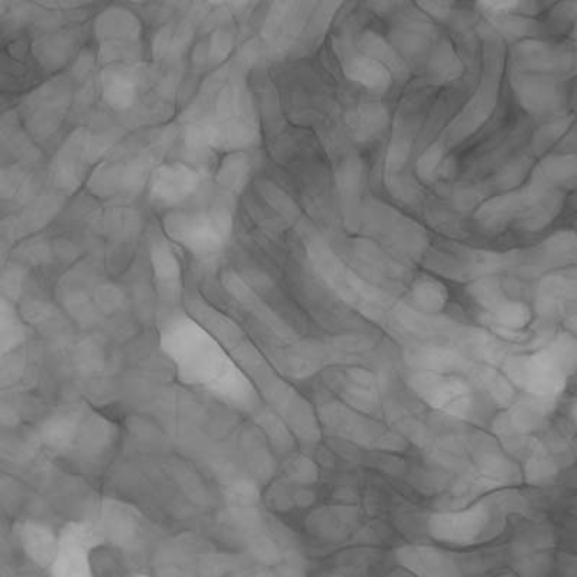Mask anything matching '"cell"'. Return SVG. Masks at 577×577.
I'll list each match as a JSON object with an SVG mask.
<instances>
[{"mask_svg": "<svg viewBox=\"0 0 577 577\" xmlns=\"http://www.w3.org/2000/svg\"><path fill=\"white\" fill-rule=\"evenodd\" d=\"M574 338L559 337L543 350L507 361L508 380L534 398L555 400L565 390L575 370Z\"/></svg>", "mask_w": 577, "mask_h": 577, "instance_id": "obj_1", "label": "cell"}, {"mask_svg": "<svg viewBox=\"0 0 577 577\" xmlns=\"http://www.w3.org/2000/svg\"><path fill=\"white\" fill-rule=\"evenodd\" d=\"M166 236L194 256L216 255L226 247L233 231L231 213L226 207H187L165 213Z\"/></svg>", "mask_w": 577, "mask_h": 577, "instance_id": "obj_2", "label": "cell"}, {"mask_svg": "<svg viewBox=\"0 0 577 577\" xmlns=\"http://www.w3.org/2000/svg\"><path fill=\"white\" fill-rule=\"evenodd\" d=\"M503 499H486L471 507L446 508L431 515L429 534L452 546H472L491 540L503 530Z\"/></svg>", "mask_w": 577, "mask_h": 577, "instance_id": "obj_3", "label": "cell"}, {"mask_svg": "<svg viewBox=\"0 0 577 577\" xmlns=\"http://www.w3.org/2000/svg\"><path fill=\"white\" fill-rule=\"evenodd\" d=\"M93 35L103 64H132L142 55L145 25L127 4L113 3L94 17Z\"/></svg>", "mask_w": 577, "mask_h": 577, "instance_id": "obj_4", "label": "cell"}, {"mask_svg": "<svg viewBox=\"0 0 577 577\" xmlns=\"http://www.w3.org/2000/svg\"><path fill=\"white\" fill-rule=\"evenodd\" d=\"M203 185V174L185 162H165L156 166L147 181L152 207L171 212L190 205Z\"/></svg>", "mask_w": 577, "mask_h": 577, "instance_id": "obj_5", "label": "cell"}, {"mask_svg": "<svg viewBox=\"0 0 577 577\" xmlns=\"http://www.w3.org/2000/svg\"><path fill=\"white\" fill-rule=\"evenodd\" d=\"M410 384L424 403L446 416L470 418L474 410V390L455 375L416 370L410 379Z\"/></svg>", "mask_w": 577, "mask_h": 577, "instance_id": "obj_6", "label": "cell"}, {"mask_svg": "<svg viewBox=\"0 0 577 577\" xmlns=\"http://www.w3.org/2000/svg\"><path fill=\"white\" fill-rule=\"evenodd\" d=\"M133 65L107 64L100 74V94L104 104L114 112H128L140 99L141 79Z\"/></svg>", "mask_w": 577, "mask_h": 577, "instance_id": "obj_7", "label": "cell"}, {"mask_svg": "<svg viewBox=\"0 0 577 577\" xmlns=\"http://www.w3.org/2000/svg\"><path fill=\"white\" fill-rule=\"evenodd\" d=\"M399 565L418 576H460L462 561L455 553L432 546H404L395 553Z\"/></svg>", "mask_w": 577, "mask_h": 577, "instance_id": "obj_8", "label": "cell"}, {"mask_svg": "<svg viewBox=\"0 0 577 577\" xmlns=\"http://www.w3.org/2000/svg\"><path fill=\"white\" fill-rule=\"evenodd\" d=\"M561 195L557 190L534 185L530 190L519 193L518 226L526 231H538L552 224L561 208Z\"/></svg>", "mask_w": 577, "mask_h": 577, "instance_id": "obj_9", "label": "cell"}, {"mask_svg": "<svg viewBox=\"0 0 577 577\" xmlns=\"http://www.w3.org/2000/svg\"><path fill=\"white\" fill-rule=\"evenodd\" d=\"M87 141V132L84 128H78L66 137L52 162L55 183L66 193H73L83 181Z\"/></svg>", "mask_w": 577, "mask_h": 577, "instance_id": "obj_10", "label": "cell"}, {"mask_svg": "<svg viewBox=\"0 0 577 577\" xmlns=\"http://www.w3.org/2000/svg\"><path fill=\"white\" fill-rule=\"evenodd\" d=\"M553 78L555 75L536 73L518 75L515 84L518 102L534 114L556 112L563 106V90Z\"/></svg>", "mask_w": 577, "mask_h": 577, "instance_id": "obj_11", "label": "cell"}, {"mask_svg": "<svg viewBox=\"0 0 577 577\" xmlns=\"http://www.w3.org/2000/svg\"><path fill=\"white\" fill-rule=\"evenodd\" d=\"M550 533L543 530L542 527L532 528L514 543V567L518 574L527 576L546 575L552 566Z\"/></svg>", "mask_w": 577, "mask_h": 577, "instance_id": "obj_12", "label": "cell"}, {"mask_svg": "<svg viewBox=\"0 0 577 577\" xmlns=\"http://www.w3.org/2000/svg\"><path fill=\"white\" fill-rule=\"evenodd\" d=\"M515 56L518 63L536 74H555L557 70L565 69L566 52L556 50L542 41H524L517 47Z\"/></svg>", "mask_w": 577, "mask_h": 577, "instance_id": "obj_13", "label": "cell"}, {"mask_svg": "<svg viewBox=\"0 0 577 577\" xmlns=\"http://www.w3.org/2000/svg\"><path fill=\"white\" fill-rule=\"evenodd\" d=\"M74 48L75 40L73 33L59 31L48 33L40 41H37L33 52H35V59L41 66L50 71H56L63 69L69 63Z\"/></svg>", "mask_w": 577, "mask_h": 577, "instance_id": "obj_14", "label": "cell"}, {"mask_svg": "<svg viewBox=\"0 0 577 577\" xmlns=\"http://www.w3.org/2000/svg\"><path fill=\"white\" fill-rule=\"evenodd\" d=\"M347 78L373 93H383L393 84V75L379 61L361 54L347 63Z\"/></svg>", "mask_w": 577, "mask_h": 577, "instance_id": "obj_15", "label": "cell"}, {"mask_svg": "<svg viewBox=\"0 0 577 577\" xmlns=\"http://www.w3.org/2000/svg\"><path fill=\"white\" fill-rule=\"evenodd\" d=\"M389 110L380 103L361 104L348 114V126L357 141H373L389 126Z\"/></svg>", "mask_w": 577, "mask_h": 577, "instance_id": "obj_16", "label": "cell"}, {"mask_svg": "<svg viewBox=\"0 0 577 577\" xmlns=\"http://www.w3.org/2000/svg\"><path fill=\"white\" fill-rule=\"evenodd\" d=\"M59 89L54 87V83H52L50 90H44V99H38L40 102H38V107L32 116V126L37 135H51L63 121L69 95L61 93Z\"/></svg>", "mask_w": 577, "mask_h": 577, "instance_id": "obj_17", "label": "cell"}, {"mask_svg": "<svg viewBox=\"0 0 577 577\" xmlns=\"http://www.w3.org/2000/svg\"><path fill=\"white\" fill-rule=\"evenodd\" d=\"M132 169L125 164H102L90 176L89 188L97 197H112L136 184Z\"/></svg>", "mask_w": 577, "mask_h": 577, "instance_id": "obj_18", "label": "cell"}, {"mask_svg": "<svg viewBox=\"0 0 577 577\" xmlns=\"http://www.w3.org/2000/svg\"><path fill=\"white\" fill-rule=\"evenodd\" d=\"M341 393L347 402L364 412H370L377 406V389L373 375L364 370L354 369L348 371L341 381Z\"/></svg>", "mask_w": 577, "mask_h": 577, "instance_id": "obj_19", "label": "cell"}, {"mask_svg": "<svg viewBox=\"0 0 577 577\" xmlns=\"http://www.w3.org/2000/svg\"><path fill=\"white\" fill-rule=\"evenodd\" d=\"M251 174L250 157L243 151L228 152L219 162L216 183L228 193L238 194Z\"/></svg>", "mask_w": 577, "mask_h": 577, "instance_id": "obj_20", "label": "cell"}, {"mask_svg": "<svg viewBox=\"0 0 577 577\" xmlns=\"http://www.w3.org/2000/svg\"><path fill=\"white\" fill-rule=\"evenodd\" d=\"M309 523H311V530L318 536L336 540L350 532L354 524V515L346 507H326L315 512L309 517Z\"/></svg>", "mask_w": 577, "mask_h": 577, "instance_id": "obj_21", "label": "cell"}, {"mask_svg": "<svg viewBox=\"0 0 577 577\" xmlns=\"http://www.w3.org/2000/svg\"><path fill=\"white\" fill-rule=\"evenodd\" d=\"M518 205L519 194L504 195L484 204L476 217L486 230L498 231L517 218Z\"/></svg>", "mask_w": 577, "mask_h": 577, "instance_id": "obj_22", "label": "cell"}, {"mask_svg": "<svg viewBox=\"0 0 577 577\" xmlns=\"http://www.w3.org/2000/svg\"><path fill=\"white\" fill-rule=\"evenodd\" d=\"M575 293L574 278H567L565 275L548 276L542 281L538 302L547 312H560L561 308L567 307V302H574Z\"/></svg>", "mask_w": 577, "mask_h": 577, "instance_id": "obj_23", "label": "cell"}, {"mask_svg": "<svg viewBox=\"0 0 577 577\" xmlns=\"http://www.w3.org/2000/svg\"><path fill=\"white\" fill-rule=\"evenodd\" d=\"M410 300L413 308L423 313L441 312L447 303L445 286L432 278H421L414 281L410 289Z\"/></svg>", "mask_w": 577, "mask_h": 577, "instance_id": "obj_24", "label": "cell"}, {"mask_svg": "<svg viewBox=\"0 0 577 577\" xmlns=\"http://www.w3.org/2000/svg\"><path fill=\"white\" fill-rule=\"evenodd\" d=\"M361 45L364 54L383 64L393 78H404V75H406L408 70L402 56H400V54L393 50V45H390L379 33L367 32L365 35L362 37Z\"/></svg>", "mask_w": 577, "mask_h": 577, "instance_id": "obj_25", "label": "cell"}, {"mask_svg": "<svg viewBox=\"0 0 577 577\" xmlns=\"http://www.w3.org/2000/svg\"><path fill=\"white\" fill-rule=\"evenodd\" d=\"M491 319L508 331H519L532 321V311L519 300L503 298L488 309Z\"/></svg>", "mask_w": 577, "mask_h": 577, "instance_id": "obj_26", "label": "cell"}, {"mask_svg": "<svg viewBox=\"0 0 577 577\" xmlns=\"http://www.w3.org/2000/svg\"><path fill=\"white\" fill-rule=\"evenodd\" d=\"M87 561L95 576L126 575V560L121 552L112 546H97L90 550Z\"/></svg>", "mask_w": 577, "mask_h": 577, "instance_id": "obj_27", "label": "cell"}, {"mask_svg": "<svg viewBox=\"0 0 577 577\" xmlns=\"http://www.w3.org/2000/svg\"><path fill=\"white\" fill-rule=\"evenodd\" d=\"M152 266L161 284L172 286L179 279V264L174 250L165 240H155L151 246Z\"/></svg>", "mask_w": 577, "mask_h": 577, "instance_id": "obj_28", "label": "cell"}, {"mask_svg": "<svg viewBox=\"0 0 577 577\" xmlns=\"http://www.w3.org/2000/svg\"><path fill=\"white\" fill-rule=\"evenodd\" d=\"M431 70L433 78L437 81H451L457 79L462 73L461 60L457 59L455 51L450 44H443L437 48L435 54L432 55Z\"/></svg>", "mask_w": 577, "mask_h": 577, "instance_id": "obj_29", "label": "cell"}, {"mask_svg": "<svg viewBox=\"0 0 577 577\" xmlns=\"http://www.w3.org/2000/svg\"><path fill=\"white\" fill-rule=\"evenodd\" d=\"M540 174L546 183L567 184L576 176L575 156H552L542 164Z\"/></svg>", "mask_w": 577, "mask_h": 577, "instance_id": "obj_30", "label": "cell"}, {"mask_svg": "<svg viewBox=\"0 0 577 577\" xmlns=\"http://www.w3.org/2000/svg\"><path fill=\"white\" fill-rule=\"evenodd\" d=\"M260 194L269 203L270 207L279 213L286 219H295L298 217L297 205L292 202L285 190H281L278 185L271 183L260 184Z\"/></svg>", "mask_w": 577, "mask_h": 577, "instance_id": "obj_31", "label": "cell"}, {"mask_svg": "<svg viewBox=\"0 0 577 577\" xmlns=\"http://www.w3.org/2000/svg\"><path fill=\"white\" fill-rule=\"evenodd\" d=\"M443 150L441 146H432L431 150L424 152V154L419 157L416 171L421 179L423 181H432L437 178L439 175L442 174L443 165Z\"/></svg>", "mask_w": 577, "mask_h": 577, "instance_id": "obj_32", "label": "cell"}, {"mask_svg": "<svg viewBox=\"0 0 577 577\" xmlns=\"http://www.w3.org/2000/svg\"><path fill=\"white\" fill-rule=\"evenodd\" d=\"M557 472L556 462L546 453H536L528 462L527 476L536 484H545L555 478Z\"/></svg>", "mask_w": 577, "mask_h": 577, "instance_id": "obj_33", "label": "cell"}, {"mask_svg": "<svg viewBox=\"0 0 577 577\" xmlns=\"http://www.w3.org/2000/svg\"><path fill=\"white\" fill-rule=\"evenodd\" d=\"M233 50L231 32L226 30L214 31L208 41V64L218 65L230 55Z\"/></svg>", "mask_w": 577, "mask_h": 577, "instance_id": "obj_34", "label": "cell"}, {"mask_svg": "<svg viewBox=\"0 0 577 577\" xmlns=\"http://www.w3.org/2000/svg\"><path fill=\"white\" fill-rule=\"evenodd\" d=\"M288 478L297 485H311L318 478L317 465L308 457H297L289 466Z\"/></svg>", "mask_w": 577, "mask_h": 577, "instance_id": "obj_35", "label": "cell"}, {"mask_svg": "<svg viewBox=\"0 0 577 577\" xmlns=\"http://www.w3.org/2000/svg\"><path fill=\"white\" fill-rule=\"evenodd\" d=\"M548 255L555 257L574 256L576 250V238L571 233H559V235L550 237L546 243Z\"/></svg>", "mask_w": 577, "mask_h": 577, "instance_id": "obj_36", "label": "cell"}, {"mask_svg": "<svg viewBox=\"0 0 577 577\" xmlns=\"http://www.w3.org/2000/svg\"><path fill=\"white\" fill-rule=\"evenodd\" d=\"M524 0H476L484 12L494 17L508 16L522 7Z\"/></svg>", "mask_w": 577, "mask_h": 577, "instance_id": "obj_37", "label": "cell"}, {"mask_svg": "<svg viewBox=\"0 0 577 577\" xmlns=\"http://www.w3.org/2000/svg\"><path fill=\"white\" fill-rule=\"evenodd\" d=\"M527 174V166L523 164V162H515V164L509 165L508 168H505L501 172L499 184L503 185V188H512L518 183H522V179Z\"/></svg>", "mask_w": 577, "mask_h": 577, "instance_id": "obj_38", "label": "cell"}, {"mask_svg": "<svg viewBox=\"0 0 577 577\" xmlns=\"http://www.w3.org/2000/svg\"><path fill=\"white\" fill-rule=\"evenodd\" d=\"M21 183L22 175L19 172H0V197H12Z\"/></svg>", "mask_w": 577, "mask_h": 577, "instance_id": "obj_39", "label": "cell"}, {"mask_svg": "<svg viewBox=\"0 0 577 577\" xmlns=\"http://www.w3.org/2000/svg\"><path fill=\"white\" fill-rule=\"evenodd\" d=\"M567 128V125H565V122L556 123L555 126H547L546 128H543L542 131V142L548 143L556 141L557 137L561 136V133L565 132Z\"/></svg>", "mask_w": 577, "mask_h": 577, "instance_id": "obj_40", "label": "cell"}, {"mask_svg": "<svg viewBox=\"0 0 577 577\" xmlns=\"http://www.w3.org/2000/svg\"><path fill=\"white\" fill-rule=\"evenodd\" d=\"M422 7L436 17L446 11L445 0H422Z\"/></svg>", "mask_w": 577, "mask_h": 577, "instance_id": "obj_41", "label": "cell"}, {"mask_svg": "<svg viewBox=\"0 0 577 577\" xmlns=\"http://www.w3.org/2000/svg\"><path fill=\"white\" fill-rule=\"evenodd\" d=\"M122 2L127 4V7H145V4L151 3L152 0H122Z\"/></svg>", "mask_w": 577, "mask_h": 577, "instance_id": "obj_42", "label": "cell"}, {"mask_svg": "<svg viewBox=\"0 0 577 577\" xmlns=\"http://www.w3.org/2000/svg\"><path fill=\"white\" fill-rule=\"evenodd\" d=\"M209 2H219V0H209Z\"/></svg>", "mask_w": 577, "mask_h": 577, "instance_id": "obj_43", "label": "cell"}]
</instances>
